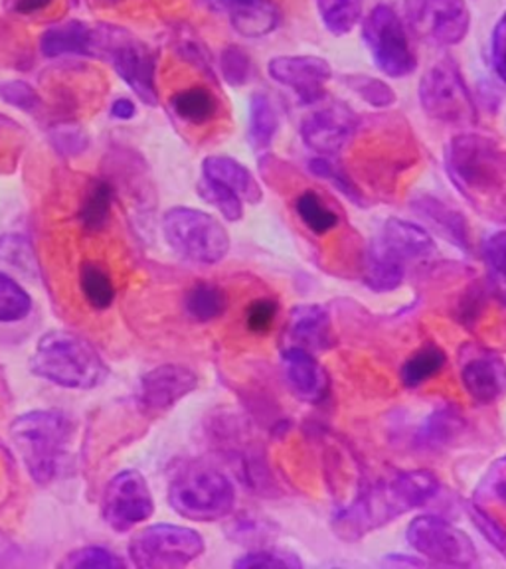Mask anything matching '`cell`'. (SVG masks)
Here are the masks:
<instances>
[{"instance_id": "cell-1", "label": "cell", "mask_w": 506, "mask_h": 569, "mask_svg": "<svg viewBox=\"0 0 506 569\" xmlns=\"http://www.w3.org/2000/svg\"><path fill=\"white\" fill-rule=\"evenodd\" d=\"M445 170L477 210L506 223V149L489 134L462 133L445 149Z\"/></svg>"}, {"instance_id": "cell-2", "label": "cell", "mask_w": 506, "mask_h": 569, "mask_svg": "<svg viewBox=\"0 0 506 569\" xmlns=\"http://www.w3.org/2000/svg\"><path fill=\"white\" fill-rule=\"evenodd\" d=\"M437 490L439 480L431 471L400 472L368 487L348 507L340 508L333 518V530L340 540L355 542L409 510L426 507Z\"/></svg>"}, {"instance_id": "cell-3", "label": "cell", "mask_w": 506, "mask_h": 569, "mask_svg": "<svg viewBox=\"0 0 506 569\" xmlns=\"http://www.w3.org/2000/svg\"><path fill=\"white\" fill-rule=\"evenodd\" d=\"M30 370L66 390H93L109 376L106 360L96 347L71 330L46 332L30 358Z\"/></svg>"}, {"instance_id": "cell-4", "label": "cell", "mask_w": 506, "mask_h": 569, "mask_svg": "<svg viewBox=\"0 0 506 569\" xmlns=\"http://www.w3.org/2000/svg\"><path fill=\"white\" fill-rule=\"evenodd\" d=\"M76 433L73 419L60 409H34L14 419L10 437L27 471L38 485H50L62 471L71 439Z\"/></svg>"}, {"instance_id": "cell-5", "label": "cell", "mask_w": 506, "mask_h": 569, "mask_svg": "<svg viewBox=\"0 0 506 569\" xmlns=\"http://www.w3.org/2000/svg\"><path fill=\"white\" fill-rule=\"evenodd\" d=\"M169 505L187 520L216 522L230 516L236 505V489L212 465L188 462L170 480Z\"/></svg>"}, {"instance_id": "cell-6", "label": "cell", "mask_w": 506, "mask_h": 569, "mask_svg": "<svg viewBox=\"0 0 506 569\" xmlns=\"http://www.w3.org/2000/svg\"><path fill=\"white\" fill-rule=\"evenodd\" d=\"M162 233L180 258L216 266L230 253V233L212 213L177 206L162 216Z\"/></svg>"}, {"instance_id": "cell-7", "label": "cell", "mask_w": 506, "mask_h": 569, "mask_svg": "<svg viewBox=\"0 0 506 569\" xmlns=\"http://www.w3.org/2000/svg\"><path fill=\"white\" fill-rule=\"evenodd\" d=\"M98 58L111 62L117 76L147 106L159 103L157 63L147 46L123 28L98 24Z\"/></svg>"}, {"instance_id": "cell-8", "label": "cell", "mask_w": 506, "mask_h": 569, "mask_svg": "<svg viewBox=\"0 0 506 569\" xmlns=\"http://www.w3.org/2000/svg\"><path fill=\"white\" fill-rule=\"evenodd\" d=\"M419 103L427 116L439 123L469 127L477 124V106L452 58L434 63L424 73L418 88Z\"/></svg>"}, {"instance_id": "cell-9", "label": "cell", "mask_w": 506, "mask_h": 569, "mask_svg": "<svg viewBox=\"0 0 506 569\" xmlns=\"http://www.w3.org/2000/svg\"><path fill=\"white\" fill-rule=\"evenodd\" d=\"M363 38L376 68L384 76L400 80L418 68V53L409 42L400 14L390 4H376L363 24Z\"/></svg>"}, {"instance_id": "cell-10", "label": "cell", "mask_w": 506, "mask_h": 569, "mask_svg": "<svg viewBox=\"0 0 506 569\" xmlns=\"http://www.w3.org/2000/svg\"><path fill=\"white\" fill-rule=\"evenodd\" d=\"M205 538L177 525H155L142 528L129 542V556L137 568L178 569L205 553Z\"/></svg>"}, {"instance_id": "cell-11", "label": "cell", "mask_w": 506, "mask_h": 569, "mask_svg": "<svg viewBox=\"0 0 506 569\" xmlns=\"http://www.w3.org/2000/svg\"><path fill=\"white\" fill-rule=\"evenodd\" d=\"M406 538L416 553L434 563L455 568H472L477 563V548L472 538L439 516L414 518L406 530Z\"/></svg>"}, {"instance_id": "cell-12", "label": "cell", "mask_w": 506, "mask_h": 569, "mask_svg": "<svg viewBox=\"0 0 506 569\" xmlns=\"http://www.w3.org/2000/svg\"><path fill=\"white\" fill-rule=\"evenodd\" d=\"M101 512L106 525L116 532H129L135 526L147 522L155 512V500L141 472L135 469L117 472L107 482Z\"/></svg>"}, {"instance_id": "cell-13", "label": "cell", "mask_w": 506, "mask_h": 569, "mask_svg": "<svg viewBox=\"0 0 506 569\" xmlns=\"http://www.w3.org/2000/svg\"><path fill=\"white\" fill-rule=\"evenodd\" d=\"M409 20L424 42L439 48L462 44L472 30L467 0H409Z\"/></svg>"}, {"instance_id": "cell-14", "label": "cell", "mask_w": 506, "mask_h": 569, "mask_svg": "<svg viewBox=\"0 0 506 569\" xmlns=\"http://www.w3.org/2000/svg\"><path fill=\"white\" fill-rule=\"evenodd\" d=\"M358 117L345 103H329L302 119V142L323 157H338L358 133Z\"/></svg>"}, {"instance_id": "cell-15", "label": "cell", "mask_w": 506, "mask_h": 569, "mask_svg": "<svg viewBox=\"0 0 506 569\" xmlns=\"http://www.w3.org/2000/svg\"><path fill=\"white\" fill-rule=\"evenodd\" d=\"M267 73L279 86L291 89L305 106L325 98V88L333 80V68L319 56H277L267 63Z\"/></svg>"}, {"instance_id": "cell-16", "label": "cell", "mask_w": 506, "mask_h": 569, "mask_svg": "<svg viewBox=\"0 0 506 569\" xmlns=\"http://www.w3.org/2000/svg\"><path fill=\"white\" fill-rule=\"evenodd\" d=\"M462 383L473 401L493 406L506 396V362L489 348L463 347L459 355Z\"/></svg>"}, {"instance_id": "cell-17", "label": "cell", "mask_w": 506, "mask_h": 569, "mask_svg": "<svg viewBox=\"0 0 506 569\" xmlns=\"http://www.w3.org/2000/svg\"><path fill=\"white\" fill-rule=\"evenodd\" d=\"M198 388V376L187 366L162 365L145 373L137 393V406L147 416H159L175 408Z\"/></svg>"}, {"instance_id": "cell-18", "label": "cell", "mask_w": 506, "mask_h": 569, "mask_svg": "<svg viewBox=\"0 0 506 569\" xmlns=\"http://www.w3.org/2000/svg\"><path fill=\"white\" fill-rule=\"evenodd\" d=\"M284 373L285 382L297 400L311 406L327 400L330 390L329 373L311 352L302 348H285Z\"/></svg>"}, {"instance_id": "cell-19", "label": "cell", "mask_w": 506, "mask_h": 569, "mask_svg": "<svg viewBox=\"0 0 506 569\" xmlns=\"http://www.w3.org/2000/svg\"><path fill=\"white\" fill-rule=\"evenodd\" d=\"M205 7L230 20L231 28L246 38L271 34L279 27V9L274 0H200Z\"/></svg>"}, {"instance_id": "cell-20", "label": "cell", "mask_w": 506, "mask_h": 569, "mask_svg": "<svg viewBox=\"0 0 506 569\" xmlns=\"http://www.w3.org/2000/svg\"><path fill=\"white\" fill-rule=\"evenodd\" d=\"M285 332L289 347L302 348L311 355L335 347L329 312L319 305H301L294 309Z\"/></svg>"}, {"instance_id": "cell-21", "label": "cell", "mask_w": 506, "mask_h": 569, "mask_svg": "<svg viewBox=\"0 0 506 569\" xmlns=\"http://www.w3.org/2000/svg\"><path fill=\"white\" fill-rule=\"evenodd\" d=\"M376 243L401 259L406 266L416 259H426L436 253V241L431 233L416 222H406L398 218L386 220Z\"/></svg>"}, {"instance_id": "cell-22", "label": "cell", "mask_w": 506, "mask_h": 569, "mask_svg": "<svg viewBox=\"0 0 506 569\" xmlns=\"http://www.w3.org/2000/svg\"><path fill=\"white\" fill-rule=\"evenodd\" d=\"M411 210L434 230L439 231L445 240L452 241L457 248L472 249V231L465 216L445 204L437 196L419 192L411 200Z\"/></svg>"}, {"instance_id": "cell-23", "label": "cell", "mask_w": 506, "mask_h": 569, "mask_svg": "<svg viewBox=\"0 0 506 569\" xmlns=\"http://www.w3.org/2000/svg\"><path fill=\"white\" fill-rule=\"evenodd\" d=\"M40 50L46 58L60 56H96L98 58V27H89L80 20H68L46 28L40 36Z\"/></svg>"}, {"instance_id": "cell-24", "label": "cell", "mask_w": 506, "mask_h": 569, "mask_svg": "<svg viewBox=\"0 0 506 569\" xmlns=\"http://www.w3.org/2000/svg\"><path fill=\"white\" fill-rule=\"evenodd\" d=\"M202 177L214 178L231 188L246 204L256 206L264 200V190L259 187L258 178L231 157H224V154L206 157L202 162Z\"/></svg>"}, {"instance_id": "cell-25", "label": "cell", "mask_w": 506, "mask_h": 569, "mask_svg": "<svg viewBox=\"0 0 506 569\" xmlns=\"http://www.w3.org/2000/svg\"><path fill=\"white\" fill-rule=\"evenodd\" d=\"M363 277H365V283L376 293L396 291L404 283L406 263L374 241L370 249L366 251Z\"/></svg>"}, {"instance_id": "cell-26", "label": "cell", "mask_w": 506, "mask_h": 569, "mask_svg": "<svg viewBox=\"0 0 506 569\" xmlns=\"http://www.w3.org/2000/svg\"><path fill=\"white\" fill-rule=\"evenodd\" d=\"M170 109L180 121L200 127V124L210 123L218 117L220 101L214 96L212 89L195 86V88L177 91L170 98Z\"/></svg>"}, {"instance_id": "cell-27", "label": "cell", "mask_w": 506, "mask_h": 569, "mask_svg": "<svg viewBox=\"0 0 506 569\" xmlns=\"http://www.w3.org/2000/svg\"><path fill=\"white\" fill-rule=\"evenodd\" d=\"M279 129V116L274 99L266 91H256L249 99L248 139L256 151L271 147Z\"/></svg>"}, {"instance_id": "cell-28", "label": "cell", "mask_w": 506, "mask_h": 569, "mask_svg": "<svg viewBox=\"0 0 506 569\" xmlns=\"http://www.w3.org/2000/svg\"><path fill=\"white\" fill-rule=\"evenodd\" d=\"M445 365H447V355H445L444 348L437 347L434 342L424 345L401 366V383L411 390L419 388L441 372Z\"/></svg>"}, {"instance_id": "cell-29", "label": "cell", "mask_w": 506, "mask_h": 569, "mask_svg": "<svg viewBox=\"0 0 506 569\" xmlns=\"http://www.w3.org/2000/svg\"><path fill=\"white\" fill-rule=\"evenodd\" d=\"M113 200H116V188H113V184L107 182L103 178L93 180L80 206L81 226L89 231L103 230L107 222H109Z\"/></svg>"}, {"instance_id": "cell-30", "label": "cell", "mask_w": 506, "mask_h": 569, "mask_svg": "<svg viewBox=\"0 0 506 569\" xmlns=\"http://www.w3.org/2000/svg\"><path fill=\"white\" fill-rule=\"evenodd\" d=\"M185 311L195 322H212L228 311V295L218 284L196 283L185 297Z\"/></svg>"}, {"instance_id": "cell-31", "label": "cell", "mask_w": 506, "mask_h": 569, "mask_svg": "<svg viewBox=\"0 0 506 569\" xmlns=\"http://www.w3.org/2000/svg\"><path fill=\"white\" fill-rule=\"evenodd\" d=\"M320 22L333 36H347L355 30L365 12V0H315Z\"/></svg>"}, {"instance_id": "cell-32", "label": "cell", "mask_w": 506, "mask_h": 569, "mask_svg": "<svg viewBox=\"0 0 506 569\" xmlns=\"http://www.w3.org/2000/svg\"><path fill=\"white\" fill-rule=\"evenodd\" d=\"M80 287L91 309L106 311L116 301V284L106 267L88 261L80 267Z\"/></svg>"}, {"instance_id": "cell-33", "label": "cell", "mask_w": 506, "mask_h": 569, "mask_svg": "<svg viewBox=\"0 0 506 569\" xmlns=\"http://www.w3.org/2000/svg\"><path fill=\"white\" fill-rule=\"evenodd\" d=\"M295 212L315 236H325L340 223V216L315 190H305L297 196Z\"/></svg>"}, {"instance_id": "cell-34", "label": "cell", "mask_w": 506, "mask_h": 569, "mask_svg": "<svg viewBox=\"0 0 506 569\" xmlns=\"http://www.w3.org/2000/svg\"><path fill=\"white\" fill-rule=\"evenodd\" d=\"M309 169H311L315 177L323 178V180H327L329 184L337 188L338 192L345 196L347 200H350L353 204L366 208V202H368L366 196L363 194L360 188L356 187L355 180L350 178L345 167L338 162L337 157H323V154H317V157L309 162Z\"/></svg>"}, {"instance_id": "cell-35", "label": "cell", "mask_w": 506, "mask_h": 569, "mask_svg": "<svg viewBox=\"0 0 506 569\" xmlns=\"http://www.w3.org/2000/svg\"><path fill=\"white\" fill-rule=\"evenodd\" d=\"M32 312V297L14 277L0 271V325L22 322Z\"/></svg>"}, {"instance_id": "cell-36", "label": "cell", "mask_w": 506, "mask_h": 569, "mask_svg": "<svg viewBox=\"0 0 506 569\" xmlns=\"http://www.w3.org/2000/svg\"><path fill=\"white\" fill-rule=\"evenodd\" d=\"M196 192L206 204L214 206L228 222H240L246 202L231 188L214 178L202 177L196 184Z\"/></svg>"}, {"instance_id": "cell-37", "label": "cell", "mask_w": 506, "mask_h": 569, "mask_svg": "<svg viewBox=\"0 0 506 569\" xmlns=\"http://www.w3.org/2000/svg\"><path fill=\"white\" fill-rule=\"evenodd\" d=\"M0 263L14 269L20 276L34 277L38 271L32 243L18 233L0 236Z\"/></svg>"}, {"instance_id": "cell-38", "label": "cell", "mask_w": 506, "mask_h": 569, "mask_svg": "<svg viewBox=\"0 0 506 569\" xmlns=\"http://www.w3.org/2000/svg\"><path fill=\"white\" fill-rule=\"evenodd\" d=\"M343 81L368 106L388 109L396 103V91L384 80L370 78L365 73H353V76H345Z\"/></svg>"}, {"instance_id": "cell-39", "label": "cell", "mask_w": 506, "mask_h": 569, "mask_svg": "<svg viewBox=\"0 0 506 569\" xmlns=\"http://www.w3.org/2000/svg\"><path fill=\"white\" fill-rule=\"evenodd\" d=\"M58 566L66 569H123L127 561L101 546H83L70 551Z\"/></svg>"}, {"instance_id": "cell-40", "label": "cell", "mask_w": 506, "mask_h": 569, "mask_svg": "<svg viewBox=\"0 0 506 569\" xmlns=\"http://www.w3.org/2000/svg\"><path fill=\"white\" fill-rule=\"evenodd\" d=\"M220 71L226 83H230L231 88H241L246 86L251 76H254V62L249 58V53L240 48V46L231 44L224 48L220 53Z\"/></svg>"}, {"instance_id": "cell-41", "label": "cell", "mask_w": 506, "mask_h": 569, "mask_svg": "<svg viewBox=\"0 0 506 569\" xmlns=\"http://www.w3.org/2000/svg\"><path fill=\"white\" fill-rule=\"evenodd\" d=\"M238 569H299L302 568L301 560L294 551L274 550V548H261V550L248 551L240 560L234 563Z\"/></svg>"}, {"instance_id": "cell-42", "label": "cell", "mask_w": 506, "mask_h": 569, "mask_svg": "<svg viewBox=\"0 0 506 569\" xmlns=\"http://www.w3.org/2000/svg\"><path fill=\"white\" fill-rule=\"evenodd\" d=\"M0 99L7 106L20 109L24 113H34V111H38V107L42 106V99L38 96V91L27 81L20 80L2 83L0 86Z\"/></svg>"}, {"instance_id": "cell-43", "label": "cell", "mask_w": 506, "mask_h": 569, "mask_svg": "<svg viewBox=\"0 0 506 569\" xmlns=\"http://www.w3.org/2000/svg\"><path fill=\"white\" fill-rule=\"evenodd\" d=\"M465 510L469 512L473 525L477 526V530L485 536V540L506 558V526L500 525L495 516H490L487 510H483L477 505H467Z\"/></svg>"}, {"instance_id": "cell-44", "label": "cell", "mask_w": 506, "mask_h": 569, "mask_svg": "<svg viewBox=\"0 0 506 569\" xmlns=\"http://www.w3.org/2000/svg\"><path fill=\"white\" fill-rule=\"evenodd\" d=\"M52 144L66 157H76L88 149L89 137L78 124H60L52 131Z\"/></svg>"}, {"instance_id": "cell-45", "label": "cell", "mask_w": 506, "mask_h": 569, "mask_svg": "<svg viewBox=\"0 0 506 569\" xmlns=\"http://www.w3.org/2000/svg\"><path fill=\"white\" fill-rule=\"evenodd\" d=\"M277 312H279V302L276 299H269V297L256 299L249 305L248 312H246V325L251 332L264 335L274 327Z\"/></svg>"}, {"instance_id": "cell-46", "label": "cell", "mask_w": 506, "mask_h": 569, "mask_svg": "<svg viewBox=\"0 0 506 569\" xmlns=\"http://www.w3.org/2000/svg\"><path fill=\"white\" fill-rule=\"evenodd\" d=\"M463 421L457 413H452L449 409H444L429 419L426 426L427 443H447L449 439L457 436V431H462Z\"/></svg>"}, {"instance_id": "cell-47", "label": "cell", "mask_w": 506, "mask_h": 569, "mask_svg": "<svg viewBox=\"0 0 506 569\" xmlns=\"http://www.w3.org/2000/svg\"><path fill=\"white\" fill-rule=\"evenodd\" d=\"M177 46L178 52H180V56H182L185 60L195 63L196 68H200V70L208 73L210 78H214V63L212 60H210V53L206 50V46L200 42V38H196V36L192 34V30L178 36Z\"/></svg>"}, {"instance_id": "cell-48", "label": "cell", "mask_w": 506, "mask_h": 569, "mask_svg": "<svg viewBox=\"0 0 506 569\" xmlns=\"http://www.w3.org/2000/svg\"><path fill=\"white\" fill-rule=\"evenodd\" d=\"M490 62L498 80L506 86V12L498 18L490 36Z\"/></svg>"}, {"instance_id": "cell-49", "label": "cell", "mask_w": 506, "mask_h": 569, "mask_svg": "<svg viewBox=\"0 0 506 569\" xmlns=\"http://www.w3.org/2000/svg\"><path fill=\"white\" fill-rule=\"evenodd\" d=\"M483 259L493 267L495 273L506 271V230L497 231L483 241Z\"/></svg>"}, {"instance_id": "cell-50", "label": "cell", "mask_w": 506, "mask_h": 569, "mask_svg": "<svg viewBox=\"0 0 506 569\" xmlns=\"http://www.w3.org/2000/svg\"><path fill=\"white\" fill-rule=\"evenodd\" d=\"M53 0H10V10L20 17H32L48 9Z\"/></svg>"}, {"instance_id": "cell-51", "label": "cell", "mask_w": 506, "mask_h": 569, "mask_svg": "<svg viewBox=\"0 0 506 569\" xmlns=\"http://www.w3.org/2000/svg\"><path fill=\"white\" fill-rule=\"evenodd\" d=\"M109 113H111L113 119H119V121H131L137 116V106H135L133 99L119 98L113 101Z\"/></svg>"}, {"instance_id": "cell-52", "label": "cell", "mask_w": 506, "mask_h": 569, "mask_svg": "<svg viewBox=\"0 0 506 569\" xmlns=\"http://www.w3.org/2000/svg\"><path fill=\"white\" fill-rule=\"evenodd\" d=\"M493 287H495V293H497L498 299L506 305V271L505 273H495Z\"/></svg>"}, {"instance_id": "cell-53", "label": "cell", "mask_w": 506, "mask_h": 569, "mask_svg": "<svg viewBox=\"0 0 506 569\" xmlns=\"http://www.w3.org/2000/svg\"><path fill=\"white\" fill-rule=\"evenodd\" d=\"M497 497L506 505V479L497 485Z\"/></svg>"}, {"instance_id": "cell-54", "label": "cell", "mask_w": 506, "mask_h": 569, "mask_svg": "<svg viewBox=\"0 0 506 569\" xmlns=\"http://www.w3.org/2000/svg\"><path fill=\"white\" fill-rule=\"evenodd\" d=\"M107 2H119V0H107Z\"/></svg>"}]
</instances>
